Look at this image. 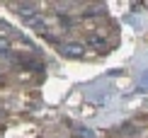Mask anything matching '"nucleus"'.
I'll return each instance as SVG.
<instances>
[{"instance_id": "f257e3e1", "label": "nucleus", "mask_w": 148, "mask_h": 138, "mask_svg": "<svg viewBox=\"0 0 148 138\" xmlns=\"http://www.w3.org/2000/svg\"><path fill=\"white\" fill-rule=\"evenodd\" d=\"M85 44L83 41H63L61 44V53L66 56V58H83L85 56Z\"/></svg>"}, {"instance_id": "f03ea898", "label": "nucleus", "mask_w": 148, "mask_h": 138, "mask_svg": "<svg viewBox=\"0 0 148 138\" xmlns=\"http://www.w3.org/2000/svg\"><path fill=\"white\" fill-rule=\"evenodd\" d=\"M24 22H27V27H32V29H36V32H46V20H41L39 17V12L36 15H32V17H24Z\"/></svg>"}, {"instance_id": "7ed1b4c3", "label": "nucleus", "mask_w": 148, "mask_h": 138, "mask_svg": "<svg viewBox=\"0 0 148 138\" xmlns=\"http://www.w3.org/2000/svg\"><path fill=\"white\" fill-rule=\"evenodd\" d=\"M104 12H107V8H104V5H90V8L83 10V17H102Z\"/></svg>"}, {"instance_id": "20e7f679", "label": "nucleus", "mask_w": 148, "mask_h": 138, "mask_svg": "<svg viewBox=\"0 0 148 138\" xmlns=\"http://www.w3.org/2000/svg\"><path fill=\"white\" fill-rule=\"evenodd\" d=\"M17 12L22 17H32V15H36V5L34 3H20L17 5Z\"/></svg>"}, {"instance_id": "39448f33", "label": "nucleus", "mask_w": 148, "mask_h": 138, "mask_svg": "<svg viewBox=\"0 0 148 138\" xmlns=\"http://www.w3.org/2000/svg\"><path fill=\"white\" fill-rule=\"evenodd\" d=\"M71 131H73L75 138H95V133L90 128H85V126H71Z\"/></svg>"}, {"instance_id": "423d86ee", "label": "nucleus", "mask_w": 148, "mask_h": 138, "mask_svg": "<svg viewBox=\"0 0 148 138\" xmlns=\"http://www.w3.org/2000/svg\"><path fill=\"white\" fill-rule=\"evenodd\" d=\"M88 44H90L92 49H100V51H104V49H107V41H104L102 36H90Z\"/></svg>"}, {"instance_id": "0eeeda50", "label": "nucleus", "mask_w": 148, "mask_h": 138, "mask_svg": "<svg viewBox=\"0 0 148 138\" xmlns=\"http://www.w3.org/2000/svg\"><path fill=\"white\" fill-rule=\"evenodd\" d=\"M5 51H10V41L8 39H0V53H5Z\"/></svg>"}, {"instance_id": "6e6552de", "label": "nucleus", "mask_w": 148, "mask_h": 138, "mask_svg": "<svg viewBox=\"0 0 148 138\" xmlns=\"http://www.w3.org/2000/svg\"><path fill=\"white\" fill-rule=\"evenodd\" d=\"M58 22L63 24V27H71V20H68V17H63V15H58Z\"/></svg>"}]
</instances>
